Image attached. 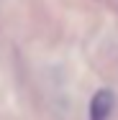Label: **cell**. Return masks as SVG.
I'll return each mask as SVG.
<instances>
[{"mask_svg":"<svg viewBox=\"0 0 118 120\" xmlns=\"http://www.w3.org/2000/svg\"><path fill=\"white\" fill-rule=\"evenodd\" d=\"M113 107H116V95H113L108 87H103V90H98L93 95V100H90L87 118L90 120H108L110 112H113Z\"/></svg>","mask_w":118,"mask_h":120,"instance_id":"obj_1","label":"cell"}]
</instances>
